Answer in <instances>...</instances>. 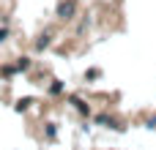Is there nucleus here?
Returning a JSON list of instances; mask_svg holds the SVG:
<instances>
[{
	"instance_id": "nucleus-2",
	"label": "nucleus",
	"mask_w": 156,
	"mask_h": 150,
	"mask_svg": "<svg viewBox=\"0 0 156 150\" xmlns=\"http://www.w3.org/2000/svg\"><path fill=\"white\" fill-rule=\"evenodd\" d=\"M69 101H71V104H74V107H77V109H80V112H82V115H90V109H88V107H85V104H82V101H80V98H77V96H71V98H69Z\"/></svg>"
},
{
	"instance_id": "nucleus-1",
	"label": "nucleus",
	"mask_w": 156,
	"mask_h": 150,
	"mask_svg": "<svg viewBox=\"0 0 156 150\" xmlns=\"http://www.w3.org/2000/svg\"><path fill=\"white\" fill-rule=\"evenodd\" d=\"M74 8H77V5H74V0H69V3H60V5H58V16H60V19H71Z\"/></svg>"
}]
</instances>
